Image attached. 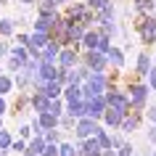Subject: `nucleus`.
I'll return each instance as SVG.
<instances>
[{
	"label": "nucleus",
	"mask_w": 156,
	"mask_h": 156,
	"mask_svg": "<svg viewBox=\"0 0 156 156\" xmlns=\"http://www.w3.org/2000/svg\"><path fill=\"white\" fill-rule=\"evenodd\" d=\"M138 34L143 37V42H154L156 40V19H143L138 24Z\"/></svg>",
	"instance_id": "nucleus-5"
},
{
	"label": "nucleus",
	"mask_w": 156,
	"mask_h": 156,
	"mask_svg": "<svg viewBox=\"0 0 156 156\" xmlns=\"http://www.w3.org/2000/svg\"><path fill=\"white\" fill-rule=\"evenodd\" d=\"M106 77L103 74H98V72H93L90 74V80L82 85V93H85V101H90V98H101L103 95V90H106Z\"/></svg>",
	"instance_id": "nucleus-1"
},
{
	"label": "nucleus",
	"mask_w": 156,
	"mask_h": 156,
	"mask_svg": "<svg viewBox=\"0 0 156 156\" xmlns=\"http://www.w3.org/2000/svg\"><path fill=\"white\" fill-rule=\"evenodd\" d=\"M74 135L80 138V143L95 138V135H98V124H95V119H80L77 127H74Z\"/></svg>",
	"instance_id": "nucleus-2"
},
{
	"label": "nucleus",
	"mask_w": 156,
	"mask_h": 156,
	"mask_svg": "<svg viewBox=\"0 0 156 156\" xmlns=\"http://www.w3.org/2000/svg\"><path fill=\"white\" fill-rule=\"evenodd\" d=\"M61 108H64V106H61L58 101H53V103H50V114H53V116H61Z\"/></svg>",
	"instance_id": "nucleus-29"
},
{
	"label": "nucleus",
	"mask_w": 156,
	"mask_h": 156,
	"mask_svg": "<svg viewBox=\"0 0 156 156\" xmlns=\"http://www.w3.org/2000/svg\"><path fill=\"white\" fill-rule=\"evenodd\" d=\"M106 95H101V98H90L87 101V119H95V122H98L101 116H106Z\"/></svg>",
	"instance_id": "nucleus-3"
},
{
	"label": "nucleus",
	"mask_w": 156,
	"mask_h": 156,
	"mask_svg": "<svg viewBox=\"0 0 156 156\" xmlns=\"http://www.w3.org/2000/svg\"><path fill=\"white\" fill-rule=\"evenodd\" d=\"M61 156H77V148L69 146V143H64V146H61Z\"/></svg>",
	"instance_id": "nucleus-27"
},
{
	"label": "nucleus",
	"mask_w": 156,
	"mask_h": 156,
	"mask_svg": "<svg viewBox=\"0 0 156 156\" xmlns=\"http://www.w3.org/2000/svg\"><path fill=\"white\" fill-rule=\"evenodd\" d=\"M40 124L45 127V130H56V124H58V116H53L48 111V114H40Z\"/></svg>",
	"instance_id": "nucleus-17"
},
{
	"label": "nucleus",
	"mask_w": 156,
	"mask_h": 156,
	"mask_svg": "<svg viewBox=\"0 0 156 156\" xmlns=\"http://www.w3.org/2000/svg\"><path fill=\"white\" fill-rule=\"evenodd\" d=\"M45 140H48V143H58V140H61V132L58 130H48L45 132Z\"/></svg>",
	"instance_id": "nucleus-26"
},
{
	"label": "nucleus",
	"mask_w": 156,
	"mask_h": 156,
	"mask_svg": "<svg viewBox=\"0 0 156 156\" xmlns=\"http://www.w3.org/2000/svg\"><path fill=\"white\" fill-rule=\"evenodd\" d=\"M29 103H32V108H37L40 114H48V111H50V103H53V101H50L45 93H34Z\"/></svg>",
	"instance_id": "nucleus-8"
},
{
	"label": "nucleus",
	"mask_w": 156,
	"mask_h": 156,
	"mask_svg": "<svg viewBox=\"0 0 156 156\" xmlns=\"http://www.w3.org/2000/svg\"><path fill=\"white\" fill-rule=\"evenodd\" d=\"M90 11H103L106 5H111V0H87Z\"/></svg>",
	"instance_id": "nucleus-23"
},
{
	"label": "nucleus",
	"mask_w": 156,
	"mask_h": 156,
	"mask_svg": "<svg viewBox=\"0 0 156 156\" xmlns=\"http://www.w3.org/2000/svg\"><path fill=\"white\" fill-rule=\"evenodd\" d=\"M21 3H24V5H32V3H34V0H21Z\"/></svg>",
	"instance_id": "nucleus-39"
},
{
	"label": "nucleus",
	"mask_w": 156,
	"mask_h": 156,
	"mask_svg": "<svg viewBox=\"0 0 156 156\" xmlns=\"http://www.w3.org/2000/svg\"><path fill=\"white\" fill-rule=\"evenodd\" d=\"M5 111V101H3V95H0V114Z\"/></svg>",
	"instance_id": "nucleus-38"
},
{
	"label": "nucleus",
	"mask_w": 156,
	"mask_h": 156,
	"mask_svg": "<svg viewBox=\"0 0 156 156\" xmlns=\"http://www.w3.org/2000/svg\"><path fill=\"white\" fill-rule=\"evenodd\" d=\"M138 122H140V119H135V116H127V119L122 122V130H124V132L135 130V127H138Z\"/></svg>",
	"instance_id": "nucleus-25"
},
{
	"label": "nucleus",
	"mask_w": 156,
	"mask_h": 156,
	"mask_svg": "<svg viewBox=\"0 0 156 156\" xmlns=\"http://www.w3.org/2000/svg\"><path fill=\"white\" fill-rule=\"evenodd\" d=\"M154 156H156V154H154Z\"/></svg>",
	"instance_id": "nucleus-44"
},
{
	"label": "nucleus",
	"mask_w": 156,
	"mask_h": 156,
	"mask_svg": "<svg viewBox=\"0 0 156 156\" xmlns=\"http://www.w3.org/2000/svg\"><path fill=\"white\" fill-rule=\"evenodd\" d=\"M19 132H21L24 138H29V132H32V127H27V124H24V127H21V130H19Z\"/></svg>",
	"instance_id": "nucleus-37"
},
{
	"label": "nucleus",
	"mask_w": 156,
	"mask_h": 156,
	"mask_svg": "<svg viewBox=\"0 0 156 156\" xmlns=\"http://www.w3.org/2000/svg\"><path fill=\"white\" fill-rule=\"evenodd\" d=\"M45 95H48L50 101H58V95H64V85L56 82V80H53V82H48V85H45Z\"/></svg>",
	"instance_id": "nucleus-14"
},
{
	"label": "nucleus",
	"mask_w": 156,
	"mask_h": 156,
	"mask_svg": "<svg viewBox=\"0 0 156 156\" xmlns=\"http://www.w3.org/2000/svg\"><path fill=\"white\" fill-rule=\"evenodd\" d=\"M148 143H151V146H156V127H151V130H148Z\"/></svg>",
	"instance_id": "nucleus-32"
},
{
	"label": "nucleus",
	"mask_w": 156,
	"mask_h": 156,
	"mask_svg": "<svg viewBox=\"0 0 156 156\" xmlns=\"http://www.w3.org/2000/svg\"><path fill=\"white\" fill-rule=\"evenodd\" d=\"M64 98L69 101V103H77V101H85L82 85H66V90H64Z\"/></svg>",
	"instance_id": "nucleus-11"
},
{
	"label": "nucleus",
	"mask_w": 156,
	"mask_h": 156,
	"mask_svg": "<svg viewBox=\"0 0 156 156\" xmlns=\"http://www.w3.org/2000/svg\"><path fill=\"white\" fill-rule=\"evenodd\" d=\"M148 80H151V87L156 90V69H151V74H148Z\"/></svg>",
	"instance_id": "nucleus-35"
},
{
	"label": "nucleus",
	"mask_w": 156,
	"mask_h": 156,
	"mask_svg": "<svg viewBox=\"0 0 156 156\" xmlns=\"http://www.w3.org/2000/svg\"><path fill=\"white\" fill-rule=\"evenodd\" d=\"M42 156H61V151H56V146L50 143V146L45 148V154H42Z\"/></svg>",
	"instance_id": "nucleus-31"
},
{
	"label": "nucleus",
	"mask_w": 156,
	"mask_h": 156,
	"mask_svg": "<svg viewBox=\"0 0 156 156\" xmlns=\"http://www.w3.org/2000/svg\"><path fill=\"white\" fill-rule=\"evenodd\" d=\"M24 156H37V154H29V151H27V154H24Z\"/></svg>",
	"instance_id": "nucleus-40"
},
{
	"label": "nucleus",
	"mask_w": 156,
	"mask_h": 156,
	"mask_svg": "<svg viewBox=\"0 0 156 156\" xmlns=\"http://www.w3.org/2000/svg\"><path fill=\"white\" fill-rule=\"evenodd\" d=\"M58 64L64 66V69H72V66L77 64V50H72V48L61 50V56H58Z\"/></svg>",
	"instance_id": "nucleus-13"
},
{
	"label": "nucleus",
	"mask_w": 156,
	"mask_h": 156,
	"mask_svg": "<svg viewBox=\"0 0 156 156\" xmlns=\"http://www.w3.org/2000/svg\"><path fill=\"white\" fill-rule=\"evenodd\" d=\"M124 119H127V114H124V111H119V108H111V106H108L106 116H103V122H106L108 127H119Z\"/></svg>",
	"instance_id": "nucleus-9"
},
{
	"label": "nucleus",
	"mask_w": 156,
	"mask_h": 156,
	"mask_svg": "<svg viewBox=\"0 0 156 156\" xmlns=\"http://www.w3.org/2000/svg\"><path fill=\"white\" fill-rule=\"evenodd\" d=\"M146 101H148V87H146V85H132L130 103H132V106H146Z\"/></svg>",
	"instance_id": "nucleus-6"
},
{
	"label": "nucleus",
	"mask_w": 156,
	"mask_h": 156,
	"mask_svg": "<svg viewBox=\"0 0 156 156\" xmlns=\"http://www.w3.org/2000/svg\"><path fill=\"white\" fill-rule=\"evenodd\" d=\"M106 56H108V61H111L114 66H122V64H124V53H122L119 48H111V50L106 53Z\"/></svg>",
	"instance_id": "nucleus-18"
},
{
	"label": "nucleus",
	"mask_w": 156,
	"mask_h": 156,
	"mask_svg": "<svg viewBox=\"0 0 156 156\" xmlns=\"http://www.w3.org/2000/svg\"><path fill=\"white\" fill-rule=\"evenodd\" d=\"M13 146V140H11V135L5 130H0V148H3V151H8V148Z\"/></svg>",
	"instance_id": "nucleus-22"
},
{
	"label": "nucleus",
	"mask_w": 156,
	"mask_h": 156,
	"mask_svg": "<svg viewBox=\"0 0 156 156\" xmlns=\"http://www.w3.org/2000/svg\"><path fill=\"white\" fill-rule=\"evenodd\" d=\"M95 140L101 143V148H103V151H111V148H114V146H111V140H108V135H106L103 130H98V135H95Z\"/></svg>",
	"instance_id": "nucleus-20"
},
{
	"label": "nucleus",
	"mask_w": 156,
	"mask_h": 156,
	"mask_svg": "<svg viewBox=\"0 0 156 156\" xmlns=\"http://www.w3.org/2000/svg\"><path fill=\"white\" fill-rule=\"evenodd\" d=\"M13 21H11V19H0V34H3V37H11V34H13Z\"/></svg>",
	"instance_id": "nucleus-19"
},
{
	"label": "nucleus",
	"mask_w": 156,
	"mask_h": 156,
	"mask_svg": "<svg viewBox=\"0 0 156 156\" xmlns=\"http://www.w3.org/2000/svg\"><path fill=\"white\" fill-rule=\"evenodd\" d=\"M106 61H108V56H103V53H98V50H93L90 56H87V64H90V69H93V72H98V74H103L101 69L106 66Z\"/></svg>",
	"instance_id": "nucleus-10"
},
{
	"label": "nucleus",
	"mask_w": 156,
	"mask_h": 156,
	"mask_svg": "<svg viewBox=\"0 0 156 156\" xmlns=\"http://www.w3.org/2000/svg\"><path fill=\"white\" fill-rule=\"evenodd\" d=\"M135 8H138V13H143V16H146L148 11L154 8V3H151V0H135Z\"/></svg>",
	"instance_id": "nucleus-21"
},
{
	"label": "nucleus",
	"mask_w": 156,
	"mask_h": 156,
	"mask_svg": "<svg viewBox=\"0 0 156 156\" xmlns=\"http://www.w3.org/2000/svg\"><path fill=\"white\" fill-rule=\"evenodd\" d=\"M119 156H132V146L130 143H127L124 148H119Z\"/></svg>",
	"instance_id": "nucleus-33"
},
{
	"label": "nucleus",
	"mask_w": 156,
	"mask_h": 156,
	"mask_svg": "<svg viewBox=\"0 0 156 156\" xmlns=\"http://www.w3.org/2000/svg\"><path fill=\"white\" fill-rule=\"evenodd\" d=\"M111 146H114V148H124L127 143H124V138H122V135H114V140H111Z\"/></svg>",
	"instance_id": "nucleus-30"
},
{
	"label": "nucleus",
	"mask_w": 156,
	"mask_h": 156,
	"mask_svg": "<svg viewBox=\"0 0 156 156\" xmlns=\"http://www.w3.org/2000/svg\"><path fill=\"white\" fill-rule=\"evenodd\" d=\"M5 53H11V50H8V45H5V42H3V40H0V58H3V56H5Z\"/></svg>",
	"instance_id": "nucleus-36"
},
{
	"label": "nucleus",
	"mask_w": 156,
	"mask_h": 156,
	"mask_svg": "<svg viewBox=\"0 0 156 156\" xmlns=\"http://www.w3.org/2000/svg\"><path fill=\"white\" fill-rule=\"evenodd\" d=\"M106 101H108V106L111 108H119V111H124V114H127V111H130V98H127V95H122V93L119 90H108L106 93Z\"/></svg>",
	"instance_id": "nucleus-4"
},
{
	"label": "nucleus",
	"mask_w": 156,
	"mask_h": 156,
	"mask_svg": "<svg viewBox=\"0 0 156 156\" xmlns=\"http://www.w3.org/2000/svg\"><path fill=\"white\" fill-rule=\"evenodd\" d=\"M11 148H13L16 154H21V151H27V148H29V146H27L24 140H13V146H11Z\"/></svg>",
	"instance_id": "nucleus-28"
},
{
	"label": "nucleus",
	"mask_w": 156,
	"mask_h": 156,
	"mask_svg": "<svg viewBox=\"0 0 156 156\" xmlns=\"http://www.w3.org/2000/svg\"><path fill=\"white\" fill-rule=\"evenodd\" d=\"M0 127H3V116H0Z\"/></svg>",
	"instance_id": "nucleus-41"
},
{
	"label": "nucleus",
	"mask_w": 156,
	"mask_h": 156,
	"mask_svg": "<svg viewBox=\"0 0 156 156\" xmlns=\"http://www.w3.org/2000/svg\"><path fill=\"white\" fill-rule=\"evenodd\" d=\"M148 119H151V124L156 127V106H151V108H148Z\"/></svg>",
	"instance_id": "nucleus-34"
},
{
	"label": "nucleus",
	"mask_w": 156,
	"mask_h": 156,
	"mask_svg": "<svg viewBox=\"0 0 156 156\" xmlns=\"http://www.w3.org/2000/svg\"><path fill=\"white\" fill-rule=\"evenodd\" d=\"M66 114L72 116V119H87V101H77V103H69L66 106Z\"/></svg>",
	"instance_id": "nucleus-7"
},
{
	"label": "nucleus",
	"mask_w": 156,
	"mask_h": 156,
	"mask_svg": "<svg viewBox=\"0 0 156 156\" xmlns=\"http://www.w3.org/2000/svg\"><path fill=\"white\" fill-rule=\"evenodd\" d=\"M0 156H8V154H5V151H3V154H0Z\"/></svg>",
	"instance_id": "nucleus-43"
},
{
	"label": "nucleus",
	"mask_w": 156,
	"mask_h": 156,
	"mask_svg": "<svg viewBox=\"0 0 156 156\" xmlns=\"http://www.w3.org/2000/svg\"><path fill=\"white\" fill-rule=\"evenodd\" d=\"M56 3H66V0H56Z\"/></svg>",
	"instance_id": "nucleus-42"
},
{
	"label": "nucleus",
	"mask_w": 156,
	"mask_h": 156,
	"mask_svg": "<svg viewBox=\"0 0 156 156\" xmlns=\"http://www.w3.org/2000/svg\"><path fill=\"white\" fill-rule=\"evenodd\" d=\"M11 87H13V80L11 77H0V95H5Z\"/></svg>",
	"instance_id": "nucleus-24"
},
{
	"label": "nucleus",
	"mask_w": 156,
	"mask_h": 156,
	"mask_svg": "<svg viewBox=\"0 0 156 156\" xmlns=\"http://www.w3.org/2000/svg\"><path fill=\"white\" fill-rule=\"evenodd\" d=\"M61 56V48H58V42H50L48 48H45V53H42V64H53L56 66V58Z\"/></svg>",
	"instance_id": "nucleus-12"
},
{
	"label": "nucleus",
	"mask_w": 156,
	"mask_h": 156,
	"mask_svg": "<svg viewBox=\"0 0 156 156\" xmlns=\"http://www.w3.org/2000/svg\"><path fill=\"white\" fill-rule=\"evenodd\" d=\"M101 40H103V32H87L82 42H85V48H90V50H98Z\"/></svg>",
	"instance_id": "nucleus-15"
},
{
	"label": "nucleus",
	"mask_w": 156,
	"mask_h": 156,
	"mask_svg": "<svg viewBox=\"0 0 156 156\" xmlns=\"http://www.w3.org/2000/svg\"><path fill=\"white\" fill-rule=\"evenodd\" d=\"M138 74H151V58L148 53H138Z\"/></svg>",
	"instance_id": "nucleus-16"
}]
</instances>
